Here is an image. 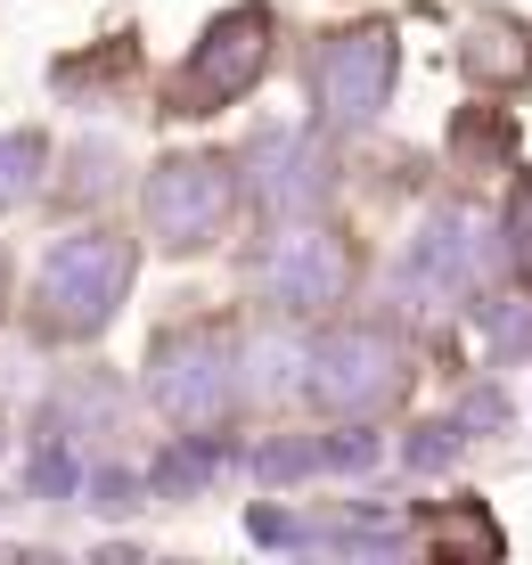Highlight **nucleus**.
<instances>
[{
	"label": "nucleus",
	"mask_w": 532,
	"mask_h": 565,
	"mask_svg": "<svg viewBox=\"0 0 532 565\" xmlns=\"http://www.w3.org/2000/svg\"><path fill=\"white\" fill-rule=\"evenodd\" d=\"M311 394L328 411H377V402L402 394V369H393L385 337H337L320 361H311Z\"/></svg>",
	"instance_id": "obj_5"
},
{
	"label": "nucleus",
	"mask_w": 532,
	"mask_h": 565,
	"mask_svg": "<svg viewBox=\"0 0 532 565\" xmlns=\"http://www.w3.org/2000/svg\"><path fill=\"white\" fill-rule=\"evenodd\" d=\"M33 483H42V492H66V483H74V459H66V451H42V459H33Z\"/></svg>",
	"instance_id": "obj_9"
},
{
	"label": "nucleus",
	"mask_w": 532,
	"mask_h": 565,
	"mask_svg": "<svg viewBox=\"0 0 532 565\" xmlns=\"http://www.w3.org/2000/svg\"><path fill=\"white\" fill-rule=\"evenodd\" d=\"M230 222V172L222 156H172L148 181V230L164 246H205Z\"/></svg>",
	"instance_id": "obj_3"
},
{
	"label": "nucleus",
	"mask_w": 532,
	"mask_h": 565,
	"mask_svg": "<svg viewBox=\"0 0 532 565\" xmlns=\"http://www.w3.org/2000/svg\"><path fill=\"white\" fill-rule=\"evenodd\" d=\"M124 287H131V246L115 230H83L42 263L33 320H42V337H98L107 311L124 303Z\"/></svg>",
	"instance_id": "obj_1"
},
{
	"label": "nucleus",
	"mask_w": 532,
	"mask_h": 565,
	"mask_svg": "<svg viewBox=\"0 0 532 565\" xmlns=\"http://www.w3.org/2000/svg\"><path fill=\"white\" fill-rule=\"evenodd\" d=\"M337 287H344V255L328 238H287L270 255V296L279 303H337Z\"/></svg>",
	"instance_id": "obj_7"
},
{
	"label": "nucleus",
	"mask_w": 532,
	"mask_h": 565,
	"mask_svg": "<svg viewBox=\"0 0 532 565\" xmlns=\"http://www.w3.org/2000/svg\"><path fill=\"white\" fill-rule=\"evenodd\" d=\"M156 402H164L181 426H205L230 411V385H222V353L213 337H189V344H164L156 353Z\"/></svg>",
	"instance_id": "obj_6"
},
{
	"label": "nucleus",
	"mask_w": 532,
	"mask_h": 565,
	"mask_svg": "<svg viewBox=\"0 0 532 565\" xmlns=\"http://www.w3.org/2000/svg\"><path fill=\"white\" fill-rule=\"evenodd\" d=\"M311 83H320V107L337 115V124H361V115H377L385 83H393V33H385V25L337 33V42L311 57Z\"/></svg>",
	"instance_id": "obj_4"
},
{
	"label": "nucleus",
	"mask_w": 532,
	"mask_h": 565,
	"mask_svg": "<svg viewBox=\"0 0 532 565\" xmlns=\"http://www.w3.org/2000/svg\"><path fill=\"white\" fill-rule=\"evenodd\" d=\"M42 140H33V131H9V140H0V213L9 205H25L33 189H42Z\"/></svg>",
	"instance_id": "obj_8"
},
{
	"label": "nucleus",
	"mask_w": 532,
	"mask_h": 565,
	"mask_svg": "<svg viewBox=\"0 0 532 565\" xmlns=\"http://www.w3.org/2000/svg\"><path fill=\"white\" fill-rule=\"evenodd\" d=\"M263 57H270V9L222 17V25L196 42V57L181 66V83H172V115H213V107H230L254 74H263Z\"/></svg>",
	"instance_id": "obj_2"
},
{
	"label": "nucleus",
	"mask_w": 532,
	"mask_h": 565,
	"mask_svg": "<svg viewBox=\"0 0 532 565\" xmlns=\"http://www.w3.org/2000/svg\"><path fill=\"white\" fill-rule=\"evenodd\" d=\"M0 287H9V279H0Z\"/></svg>",
	"instance_id": "obj_10"
}]
</instances>
